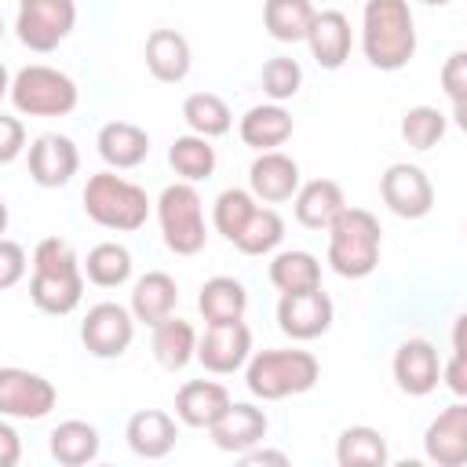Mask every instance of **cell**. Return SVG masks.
I'll use <instances>...</instances> for the list:
<instances>
[{
	"instance_id": "obj_1",
	"label": "cell",
	"mask_w": 467,
	"mask_h": 467,
	"mask_svg": "<svg viewBox=\"0 0 467 467\" xmlns=\"http://www.w3.org/2000/svg\"><path fill=\"white\" fill-rule=\"evenodd\" d=\"M84 296V266L73 252L69 241L62 237H44L33 248V281H29V299L44 314H69L77 310Z\"/></svg>"
},
{
	"instance_id": "obj_2",
	"label": "cell",
	"mask_w": 467,
	"mask_h": 467,
	"mask_svg": "<svg viewBox=\"0 0 467 467\" xmlns=\"http://www.w3.org/2000/svg\"><path fill=\"white\" fill-rule=\"evenodd\" d=\"M361 47L376 69L383 73L401 69L416 55V22L409 0H365Z\"/></svg>"
},
{
	"instance_id": "obj_3",
	"label": "cell",
	"mask_w": 467,
	"mask_h": 467,
	"mask_svg": "<svg viewBox=\"0 0 467 467\" xmlns=\"http://www.w3.org/2000/svg\"><path fill=\"white\" fill-rule=\"evenodd\" d=\"M379 219L365 208H343L328 226V266L339 277H368L379 263Z\"/></svg>"
},
{
	"instance_id": "obj_4",
	"label": "cell",
	"mask_w": 467,
	"mask_h": 467,
	"mask_svg": "<svg viewBox=\"0 0 467 467\" xmlns=\"http://www.w3.org/2000/svg\"><path fill=\"white\" fill-rule=\"evenodd\" d=\"M321 365L310 350H259L244 368V387L263 401L303 394L317 383Z\"/></svg>"
},
{
	"instance_id": "obj_5",
	"label": "cell",
	"mask_w": 467,
	"mask_h": 467,
	"mask_svg": "<svg viewBox=\"0 0 467 467\" xmlns=\"http://www.w3.org/2000/svg\"><path fill=\"white\" fill-rule=\"evenodd\" d=\"M84 212L106 230H139L150 215V197L142 186L113 171H99L84 186Z\"/></svg>"
},
{
	"instance_id": "obj_6",
	"label": "cell",
	"mask_w": 467,
	"mask_h": 467,
	"mask_svg": "<svg viewBox=\"0 0 467 467\" xmlns=\"http://www.w3.org/2000/svg\"><path fill=\"white\" fill-rule=\"evenodd\" d=\"M77 84L55 66H22L11 80V106L26 117H66L77 109Z\"/></svg>"
},
{
	"instance_id": "obj_7",
	"label": "cell",
	"mask_w": 467,
	"mask_h": 467,
	"mask_svg": "<svg viewBox=\"0 0 467 467\" xmlns=\"http://www.w3.org/2000/svg\"><path fill=\"white\" fill-rule=\"evenodd\" d=\"M157 219H161V234L164 244L175 255H193L204 248L208 230H204V208H201V193L193 190V182H171L161 190L157 197Z\"/></svg>"
},
{
	"instance_id": "obj_8",
	"label": "cell",
	"mask_w": 467,
	"mask_h": 467,
	"mask_svg": "<svg viewBox=\"0 0 467 467\" xmlns=\"http://www.w3.org/2000/svg\"><path fill=\"white\" fill-rule=\"evenodd\" d=\"M77 26L73 0H18L15 29L29 51H55Z\"/></svg>"
},
{
	"instance_id": "obj_9",
	"label": "cell",
	"mask_w": 467,
	"mask_h": 467,
	"mask_svg": "<svg viewBox=\"0 0 467 467\" xmlns=\"http://www.w3.org/2000/svg\"><path fill=\"white\" fill-rule=\"evenodd\" d=\"M55 383L26 372V368H0V412L11 420H44L55 409Z\"/></svg>"
},
{
	"instance_id": "obj_10",
	"label": "cell",
	"mask_w": 467,
	"mask_h": 467,
	"mask_svg": "<svg viewBox=\"0 0 467 467\" xmlns=\"http://www.w3.org/2000/svg\"><path fill=\"white\" fill-rule=\"evenodd\" d=\"M379 193H383V204L401 219H423L434 208V186H431L427 171L416 164H405V161H398L383 171Z\"/></svg>"
},
{
	"instance_id": "obj_11",
	"label": "cell",
	"mask_w": 467,
	"mask_h": 467,
	"mask_svg": "<svg viewBox=\"0 0 467 467\" xmlns=\"http://www.w3.org/2000/svg\"><path fill=\"white\" fill-rule=\"evenodd\" d=\"M80 339L95 358H120L135 339V314L120 303H95L80 325Z\"/></svg>"
},
{
	"instance_id": "obj_12",
	"label": "cell",
	"mask_w": 467,
	"mask_h": 467,
	"mask_svg": "<svg viewBox=\"0 0 467 467\" xmlns=\"http://www.w3.org/2000/svg\"><path fill=\"white\" fill-rule=\"evenodd\" d=\"M248 354H252V332L244 321H215L204 328L197 343V361L215 376L237 372L248 361Z\"/></svg>"
},
{
	"instance_id": "obj_13",
	"label": "cell",
	"mask_w": 467,
	"mask_h": 467,
	"mask_svg": "<svg viewBox=\"0 0 467 467\" xmlns=\"http://www.w3.org/2000/svg\"><path fill=\"white\" fill-rule=\"evenodd\" d=\"M277 325L292 339H317L332 328V299L321 288L306 292H281Z\"/></svg>"
},
{
	"instance_id": "obj_14",
	"label": "cell",
	"mask_w": 467,
	"mask_h": 467,
	"mask_svg": "<svg viewBox=\"0 0 467 467\" xmlns=\"http://www.w3.org/2000/svg\"><path fill=\"white\" fill-rule=\"evenodd\" d=\"M423 452L438 467H463L467 463V401L441 409L423 431Z\"/></svg>"
},
{
	"instance_id": "obj_15",
	"label": "cell",
	"mask_w": 467,
	"mask_h": 467,
	"mask_svg": "<svg viewBox=\"0 0 467 467\" xmlns=\"http://www.w3.org/2000/svg\"><path fill=\"white\" fill-rule=\"evenodd\" d=\"M77 168H80V153H77V146H73L69 135L47 131V135H40L29 146V175L44 190L66 186L77 175Z\"/></svg>"
},
{
	"instance_id": "obj_16",
	"label": "cell",
	"mask_w": 467,
	"mask_h": 467,
	"mask_svg": "<svg viewBox=\"0 0 467 467\" xmlns=\"http://www.w3.org/2000/svg\"><path fill=\"white\" fill-rule=\"evenodd\" d=\"M266 427H270V420H266L263 409H255L252 401H230V409H226L208 431H212V441H215L223 452L241 456V452L255 449V445L266 438Z\"/></svg>"
},
{
	"instance_id": "obj_17",
	"label": "cell",
	"mask_w": 467,
	"mask_h": 467,
	"mask_svg": "<svg viewBox=\"0 0 467 467\" xmlns=\"http://www.w3.org/2000/svg\"><path fill=\"white\" fill-rule=\"evenodd\" d=\"M248 186L266 204L292 201L299 193V164L277 150H263L248 168Z\"/></svg>"
},
{
	"instance_id": "obj_18",
	"label": "cell",
	"mask_w": 467,
	"mask_h": 467,
	"mask_svg": "<svg viewBox=\"0 0 467 467\" xmlns=\"http://www.w3.org/2000/svg\"><path fill=\"white\" fill-rule=\"evenodd\" d=\"M394 379L405 394L423 398L438 387L441 379V365H438V350L427 339H405L394 350Z\"/></svg>"
},
{
	"instance_id": "obj_19",
	"label": "cell",
	"mask_w": 467,
	"mask_h": 467,
	"mask_svg": "<svg viewBox=\"0 0 467 467\" xmlns=\"http://www.w3.org/2000/svg\"><path fill=\"white\" fill-rule=\"evenodd\" d=\"M124 438H128V445H131L135 456H142V460H161V456H168V452L175 449L179 427H175V420H171L168 412H161V409H139V412L128 420Z\"/></svg>"
},
{
	"instance_id": "obj_20",
	"label": "cell",
	"mask_w": 467,
	"mask_h": 467,
	"mask_svg": "<svg viewBox=\"0 0 467 467\" xmlns=\"http://www.w3.org/2000/svg\"><path fill=\"white\" fill-rule=\"evenodd\" d=\"M230 409V390L215 379H190L175 394V416L186 427H212Z\"/></svg>"
},
{
	"instance_id": "obj_21",
	"label": "cell",
	"mask_w": 467,
	"mask_h": 467,
	"mask_svg": "<svg viewBox=\"0 0 467 467\" xmlns=\"http://www.w3.org/2000/svg\"><path fill=\"white\" fill-rule=\"evenodd\" d=\"M95 146H99V157H102L109 168L124 171V168H139V164L146 161V153H150V135H146L139 124H131V120H109V124H102Z\"/></svg>"
},
{
	"instance_id": "obj_22",
	"label": "cell",
	"mask_w": 467,
	"mask_h": 467,
	"mask_svg": "<svg viewBox=\"0 0 467 467\" xmlns=\"http://www.w3.org/2000/svg\"><path fill=\"white\" fill-rule=\"evenodd\" d=\"M310 55L317 58L321 69H339L350 55V22L343 11H317L306 33Z\"/></svg>"
},
{
	"instance_id": "obj_23",
	"label": "cell",
	"mask_w": 467,
	"mask_h": 467,
	"mask_svg": "<svg viewBox=\"0 0 467 467\" xmlns=\"http://www.w3.org/2000/svg\"><path fill=\"white\" fill-rule=\"evenodd\" d=\"M146 66L157 80L164 84H179L186 80L190 66H193V55H190V40L175 29H153L146 36Z\"/></svg>"
},
{
	"instance_id": "obj_24",
	"label": "cell",
	"mask_w": 467,
	"mask_h": 467,
	"mask_svg": "<svg viewBox=\"0 0 467 467\" xmlns=\"http://www.w3.org/2000/svg\"><path fill=\"white\" fill-rule=\"evenodd\" d=\"M175 303H179V288H175V277L164 270L142 274L131 288V314H135V321H142L150 328L161 325L164 317H171Z\"/></svg>"
},
{
	"instance_id": "obj_25",
	"label": "cell",
	"mask_w": 467,
	"mask_h": 467,
	"mask_svg": "<svg viewBox=\"0 0 467 467\" xmlns=\"http://www.w3.org/2000/svg\"><path fill=\"white\" fill-rule=\"evenodd\" d=\"M343 208H347L343 186L332 182V179H310L296 193V219L306 230H328Z\"/></svg>"
},
{
	"instance_id": "obj_26",
	"label": "cell",
	"mask_w": 467,
	"mask_h": 467,
	"mask_svg": "<svg viewBox=\"0 0 467 467\" xmlns=\"http://www.w3.org/2000/svg\"><path fill=\"white\" fill-rule=\"evenodd\" d=\"M237 131H241V142L252 146V150H259V153H263V150H277L281 142L292 139V117H288V109H281L277 102H274V106H252V109L241 117Z\"/></svg>"
},
{
	"instance_id": "obj_27",
	"label": "cell",
	"mask_w": 467,
	"mask_h": 467,
	"mask_svg": "<svg viewBox=\"0 0 467 467\" xmlns=\"http://www.w3.org/2000/svg\"><path fill=\"white\" fill-rule=\"evenodd\" d=\"M150 347H153V358L161 368L179 372L190 365V358H197V332L182 317H164L161 325H153Z\"/></svg>"
},
{
	"instance_id": "obj_28",
	"label": "cell",
	"mask_w": 467,
	"mask_h": 467,
	"mask_svg": "<svg viewBox=\"0 0 467 467\" xmlns=\"http://www.w3.org/2000/svg\"><path fill=\"white\" fill-rule=\"evenodd\" d=\"M244 306H248V292L241 281L234 277H212L201 285V296H197V310L204 314L208 325L215 321H241L244 317Z\"/></svg>"
},
{
	"instance_id": "obj_29",
	"label": "cell",
	"mask_w": 467,
	"mask_h": 467,
	"mask_svg": "<svg viewBox=\"0 0 467 467\" xmlns=\"http://www.w3.org/2000/svg\"><path fill=\"white\" fill-rule=\"evenodd\" d=\"M314 4L310 0H266L263 4V26L274 40L281 44H296L306 40L310 22H314Z\"/></svg>"
},
{
	"instance_id": "obj_30",
	"label": "cell",
	"mask_w": 467,
	"mask_h": 467,
	"mask_svg": "<svg viewBox=\"0 0 467 467\" xmlns=\"http://www.w3.org/2000/svg\"><path fill=\"white\" fill-rule=\"evenodd\" d=\"M99 431L84 420H66L51 431V456L62 463V467H80V463H91L99 456Z\"/></svg>"
},
{
	"instance_id": "obj_31",
	"label": "cell",
	"mask_w": 467,
	"mask_h": 467,
	"mask_svg": "<svg viewBox=\"0 0 467 467\" xmlns=\"http://www.w3.org/2000/svg\"><path fill=\"white\" fill-rule=\"evenodd\" d=\"M336 460L339 467H383L387 463V441L376 427H347L336 438Z\"/></svg>"
},
{
	"instance_id": "obj_32",
	"label": "cell",
	"mask_w": 467,
	"mask_h": 467,
	"mask_svg": "<svg viewBox=\"0 0 467 467\" xmlns=\"http://www.w3.org/2000/svg\"><path fill=\"white\" fill-rule=\"evenodd\" d=\"M270 285L277 292H306V288H321V266L310 252H281L270 263Z\"/></svg>"
},
{
	"instance_id": "obj_33",
	"label": "cell",
	"mask_w": 467,
	"mask_h": 467,
	"mask_svg": "<svg viewBox=\"0 0 467 467\" xmlns=\"http://www.w3.org/2000/svg\"><path fill=\"white\" fill-rule=\"evenodd\" d=\"M182 120L190 124V131H197V135H204V139L226 135L230 124H234L230 106H226L219 95H212V91H193V95H186V102H182Z\"/></svg>"
},
{
	"instance_id": "obj_34",
	"label": "cell",
	"mask_w": 467,
	"mask_h": 467,
	"mask_svg": "<svg viewBox=\"0 0 467 467\" xmlns=\"http://www.w3.org/2000/svg\"><path fill=\"white\" fill-rule=\"evenodd\" d=\"M84 274L99 288H117V285H124L131 277V252L124 244H117V241H102V244H95L88 252Z\"/></svg>"
},
{
	"instance_id": "obj_35",
	"label": "cell",
	"mask_w": 467,
	"mask_h": 467,
	"mask_svg": "<svg viewBox=\"0 0 467 467\" xmlns=\"http://www.w3.org/2000/svg\"><path fill=\"white\" fill-rule=\"evenodd\" d=\"M168 161L186 182H201V179H208L215 171V146L197 131L193 135H179L171 142V150H168Z\"/></svg>"
},
{
	"instance_id": "obj_36",
	"label": "cell",
	"mask_w": 467,
	"mask_h": 467,
	"mask_svg": "<svg viewBox=\"0 0 467 467\" xmlns=\"http://www.w3.org/2000/svg\"><path fill=\"white\" fill-rule=\"evenodd\" d=\"M255 193H248V190H237V186H230V190H223L219 197H215V208H212V223H215V230L234 244L237 237H241V230L248 226V219L255 215Z\"/></svg>"
},
{
	"instance_id": "obj_37",
	"label": "cell",
	"mask_w": 467,
	"mask_h": 467,
	"mask_svg": "<svg viewBox=\"0 0 467 467\" xmlns=\"http://www.w3.org/2000/svg\"><path fill=\"white\" fill-rule=\"evenodd\" d=\"M281 237H285V219L274 208H255V215L248 219V226L234 241V248L244 255H263V252H274L281 244Z\"/></svg>"
},
{
	"instance_id": "obj_38",
	"label": "cell",
	"mask_w": 467,
	"mask_h": 467,
	"mask_svg": "<svg viewBox=\"0 0 467 467\" xmlns=\"http://www.w3.org/2000/svg\"><path fill=\"white\" fill-rule=\"evenodd\" d=\"M441 135H445V113L434 106H412L401 117V139L412 150H431V146H438Z\"/></svg>"
},
{
	"instance_id": "obj_39",
	"label": "cell",
	"mask_w": 467,
	"mask_h": 467,
	"mask_svg": "<svg viewBox=\"0 0 467 467\" xmlns=\"http://www.w3.org/2000/svg\"><path fill=\"white\" fill-rule=\"evenodd\" d=\"M299 84H303V69H299L296 58L277 55V58H270V62L263 66V91H266L274 102L292 99V95L299 91Z\"/></svg>"
},
{
	"instance_id": "obj_40",
	"label": "cell",
	"mask_w": 467,
	"mask_h": 467,
	"mask_svg": "<svg viewBox=\"0 0 467 467\" xmlns=\"http://www.w3.org/2000/svg\"><path fill=\"white\" fill-rule=\"evenodd\" d=\"M441 91L452 102L467 99V51H452L445 58V66H441Z\"/></svg>"
},
{
	"instance_id": "obj_41",
	"label": "cell",
	"mask_w": 467,
	"mask_h": 467,
	"mask_svg": "<svg viewBox=\"0 0 467 467\" xmlns=\"http://www.w3.org/2000/svg\"><path fill=\"white\" fill-rule=\"evenodd\" d=\"M26 274V248L18 241H0V288L18 285V277Z\"/></svg>"
},
{
	"instance_id": "obj_42",
	"label": "cell",
	"mask_w": 467,
	"mask_h": 467,
	"mask_svg": "<svg viewBox=\"0 0 467 467\" xmlns=\"http://www.w3.org/2000/svg\"><path fill=\"white\" fill-rule=\"evenodd\" d=\"M0 164H11L18 153H22V142H26V131H22V120L18 117H11V113H4L0 117Z\"/></svg>"
},
{
	"instance_id": "obj_43",
	"label": "cell",
	"mask_w": 467,
	"mask_h": 467,
	"mask_svg": "<svg viewBox=\"0 0 467 467\" xmlns=\"http://www.w3.org/2000/svg\"><path fill=\"white\" fill-rule=\"evenodd\" d=\"M441 379L456 398H467V354H452V361L441 368Z\"/></svg>"
},
{
	"instance_id": "obj_44",
	"label": "cell",
	"mask_w": 467,
	"mask_h": 467,
	"mask_svg": "<svg viewBox=\"0 0 467 467\" xmlns=\"http://www.w3.org/2000/svg\"><path fill=\"white\" fill-rule=\"evenodd\" d=\"M18 463V434L11 431V423H0V467H15Z\"/></svg>"
},
{
	"instance_id": "obj_45",
	"label": "cell",
	"mask_w": 467,
	"mask_h": 467,
	"mask_svg": "<svg viewBox=\"0 0 467 467\" xmlns=\"http://www.w3.org/2000/svg\"><path fill=\"white\" fill-rule=\"evenodd\" d=\"M241 460L244 463H277V467L288 463V456L277 452V449H248V452H241Z\"/></svg>"
},
{
	"instance_id": "obj_46",
	"label": "cell",
	"mask_w": 467,
	"mask_h": 467,
	"mask_svg": "<svg viewBox=\"0 0 467 467\" xmlns=\"http://www.w3.org/2000/svg\"><path fill=\"white\" fill-rule=\"evenodd\" d=\"M452 350L456 354H467V310L452 321Z\"/></svg>"
},
{
	"instance_id": "obj_47",
	"label": "cell",
	"mask_w": 467,
	"mask_h": 467,
	"mask_svg": "<svg viewBox=\"0 0 467 467\" xmlns=\"http://www.w3.org/2000/svg\"><path fill=\"white\" fill-rule=\"evenodd\" d=\"M452 120H456V128H460V131H467V99L452 102Z\"/></svg>"
},
{
	"instance_id": "obj_48",
	"label": "cell",
	"mask_w": 467,
	"mask_h": 467,
	"mask_svg": "<svg viewBox=\"0 0 467 467\" xmlns=\"http://www.w3.org/2000/svg\"><path fill=\"white\" fill-rule=\"evenodd\" d=\"M423 4H431V7H445L449 0H423Z\"/></svg>"
}]
</instances>
